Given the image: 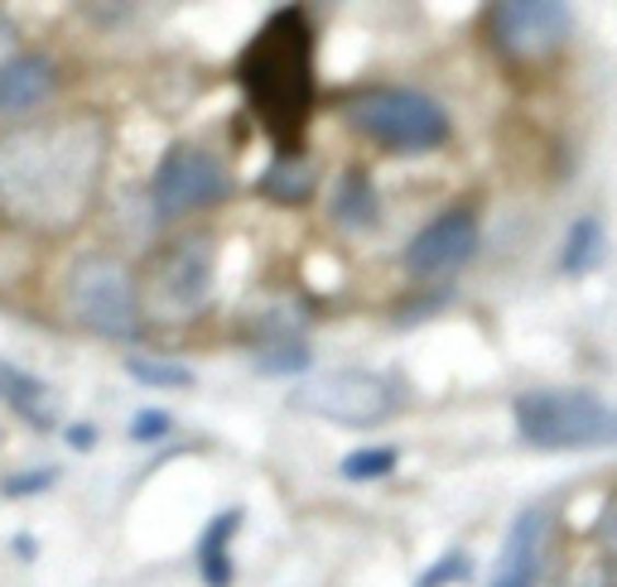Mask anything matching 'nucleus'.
Listing matches in <instances>:
<instances>
[{
  "instance_id": "7ed1b4c3",
  "label": "nucleus",
  "mask_w": 617,
  "mask_h": 587,
  "mask_svg": "<svg viewBox=\"0 0 617 587\" xmlns=\"http://www.w3.org/2000/svg\"><path fill=\"white\" fill-rule=\"evenodd\" d=\"M516 434L530 448H598L617 444V410L594 390H530L516 400Z\"/></svg>"
},
{
  "instance_id": "b1692460",
  "label": "nucleus",
  "mask_w": 617,
  "mask_h": 587,
  "mask_svg": "<svg viewBox=\"0 0 617 587\" xmlns=\"http://www.w3.org/2000/svg\"><path fill=\"white\" fill-rule=\"evenodd\" d=\"M54 468H39V472H20V476H10L5 482V496H34L39 486H54Z\"/></svg>"
},
{
  "instance_id": "f257e3e1",
  "label": "nucleus",
  "mask_w": 617,
  "mask_h": 587,
  "mask_svg": "<svg viewBox=\"0 0 617 587\" xmlns=\"http://www.w3.org/2000/svg\"><path fill=\"white\" fill-rule=\"evenodd\" d=\"M102 174V120L68 116L0 145V203L30 227H72Z\"/></svg>"
},
{
  "instance_id": "423d86ee",
  "label": "nucleus",
  "mask_w": 617,
  "mask_h": 587,
  "mask_svg": "<svg viewBox=\"0 0 617 587\" xmlns=\"http://www.w3.org/2000/svg\"><path fill=\"white\" fill-rule=\"evenodd\" d=\"M64 299H68V313L78 318L88 333L112 337V342L136 337V323H140L136 275L121 261H112V255H82L68 271Z\"/></svg>"
},
{
  "instance_id": "4468645a",
  "label": "nucleus",
  "mask_w": 617,
  "mask_h": 587,
  "mask_svg": "<svg viewBox=\"0 0 617 587\" xmlns=\"http://www.w3.org/2000/svg\"><path fill=\"white\" fill-rule=\"evenodd\" d=\"M241 525V510H222L208 530H203V544H198V564H203V583L208 587H232V534Z\"/></svg>"
},
{
  "instance_id": "393cba45",
  "label": "nucleus",
  "mask_w": 617,
  "mask_h": 587,
  "mask_svg": "<svg viewBox=\"0 0 617 587\" xmlns=\"http://www.w3.org/2000/svg\"><path fill=\"white\" fill-rule=\"evenodd\" d=\"M10 58H20V30L0 15V68H5Z\"/></svg>"
},
{
  "instance_id": "a878e982",
  "label": "nucleus",
  "mask_w": 617,
  "mask_h": 587,
  "mask_svg": "<svg viewBox=\"0 0 617 587\" xmlns=\"http://www.w3.org/2000/svg\"><path fill=\"white\" fill-rule=\"evenodd\" d=\"M92 438H96V434L88 429V424H72V429H68V444H72V448H88Z\"/></svg>"
},
{
  "instance_id": "1a4fd4ad",
  "label": "nucleus",
  "mask_w": 617,
  "mask_h": 587,
  "mask_svg": "<svg viewBox=\"0 0 617 587\" xmlns=\"http://www.w3.org/2000/svg\"><path fill=\"white\" fill-rule=\"evenodd\" d=\"M488 34L512 64H546L570 39V10L550 0H506L488 10Z\"/></svg>"
},
{
  "instance_id": "20e7f679",
  "label": "nucleus",
  "mask_w": 617,
  "mask_h": 587,
  "mask_svg": "<svg viewBox=\"0 0 617 587\" xmlns=\"http://www.w3.org/2000/svg\"><path fill=\"white\" fill-rule=\"evenodd\" d=\"M136 299L140 313H150L155 323H184V318L203 313L213 299V246L203 237H184L155 251L140 271Z\"/></svg>"
},
{
  "instance_id": "aec40b11",
  "label": "nucleus",
  "mask_w": 617,
  "mask_h": 587,
  "mask_svg": "<svg viewBox=\"0 0 617 587\" xmlns=\"http://www.w3.org/2000/svg\"><path fill=\"white\" fill-rule=\"evenodd\" d=\"M256 366H261L265 376H299L309 366V347L299 337H281L271 352H261Z\"/></svg>"
},
{
  "instance_id": "f8f14e48",
  "label": "nucleus",
  "mask_w": 617,
  "mask_h": 587,
  "mask_svg": "<svg viewBox=\"0 0 617 587\" xmlns=\"http://www.w3.org/2000/svg\"><path fill=\"white\" fill-rule=\"evenodd\" d=\"M48 92H54V64L44 54H20L0 68V116L30 112Z\"/></svg>"
},
{
  "instance_id": "ddd939ff",
  "label": "nucleus",
  "mask_w": 617,
  "mask_h": 587,
  "mask_svg": "<svg viewBox=\"0 0 617 587\" xmlns=\"http://www.w3.org/2000/svg\"><path fill=\"white\" fill-rule=\"evenodd\" d=\"M313 188H319V169H313L299 150H295V154H281V159H275V164L261 174V193H265L271 203H281V207L309 203Z\"/></svg>"
},
{
  "instance_id": "6ab92c4d",
  "label": "nucleus",
  "mask_w": 617,
  "mask_h": 587,
  "mask_svg": "<svg viewBox=\"0 0 617 587\" xmlns=\"http://www.w3.org/2000/svg\"><path fill=\"white\" fill-rule=\"evenodd\" d=\"M396 462H401V452L391 444H377V448H357L343 458V476L347 482H377V476H391Z\"/></svg>"
},
{
  "instance_id": "a211bd4d",
  "label": "nucleus",
  "mask_w": 617,
  "mask_h": 587,
  "mask_svg": "<svg viewBox=\"0 0 617 587\" xmlns=\"http://www.w3.org/2000/svg\"><path fill=\"white\" fill-rule=\"evenodd\" d=\"M126 371L136 376L140 385H155V390H188L193 385V371L184 361H164V357H130Z\"/></svg>"
},
{
  "instance_id": "f3484780",
  "label": "nucleus",
  "mask_w": 617,
  "mask_h": 587,
  "mask_svg": "<svg viewBox=\"0 0 617 587\" xmlns=\"http://www.w3.org/2000/svg\"><path fill=\"white\" fill-rule=\"evenodd\" d=\"M0 400H5L10 410H20V414H30L34 424H48L44 414H39V400H44V385L34 381L30 371H15L10 361H0Z\"/></svg>"
},
{
  "instance_id": "f03ea898",
  "label": "nucleus",
  "mask_w": 617,
  "mask_h": 587,
  "mask_svg": "<svg viewBox=\"0 0 617 587\" xmlns=\"http://www.w3.org/2000/svg\"><path fill=\"white\" fill-rule=\"evenodd\" d=\"M241 82L261 126L285 145V154H295L313 116V34L299 10H281L275 20H265V30L241 58Z\"/></svg>"
},
{
  "instance_id": "4be33fe9",
  "label": "nucleus",
  "mask_w": 617,
  "mask_h": 587,
  "mask_svg": "<svg viewBox=\"0 0 617 587\" xmlns=\"http://www.w3.org/2000/svg\"><path fill=\"white\" fill-rule=\"evenodd\" d=\"M174 429V419H169L164 410H140L136 419H130V438H140V444H150V438H164Z\"/></svg>"
},
{
  "instance_id": "9b49d317",
  "label": "nucleus",
  "mask_w": 617,
  "mask_h": 587,
  "mask_svg": "<svg viewBox=\"0 0 617 587\" xmlns=\"http://www.w3.org/2000/svg\"><path fill=\"white\" fill-rule=\"evenodd\" d=\"M540 544H546V510L530 506L522 510V520L512 525L488 587H536V568H540Z\"/></svg>"
},
{
  "instance_id": "412c9836",
  "label": "nucleus",
  "mask_w": 617,
  "mask_h": 587,
  "mask_svg": "<svg viewBox=\"0 0 617 587\" xmlns=\"http://www.w3.org/2000/svg\"><path fill=\"white\" fill-rule=\"evenodd\" d=\"M468 554H449V559H439V564H434L425 578H420L415 587H449V583H468Z\"/></svg>"
},
{
  "instance_id": "5701e85b",
  "label": "nucleus",
  "mask_w": 617,
  "mask_h": 587,
  "mask_svg": "<svg viewBox=\"0 0 617 587\" xmlns=\"http://www.w3.org/2000/svg\"><path fill=\"white\" fill-rule=\"evenodd\" d=\"M594 534H598V549H603V554H608V559H617V492H613L608 500H603Z\"/></svg>"
},
{
  "instance_id": "9d476101",
  "label": "nucleus",
  "mask_w": 617,
  "mask_h": 587,
  "mask_svg": "<svg viewBox=\"0 0 617 587\" xmlns=\"http://www.w3.org/2000/svg\"><path fill=\"white\" fill-rule=\"evenodd\" d=\"M478 251V217L473 212H444L405 246V271L415 279H444L464 271Z\"/></svg>"
},
{
  "instance_id": "2eb2a0df",
  "label": "nucleus",
  "mask_w": 617,
  "mask_h": 587,
  "mask_svg": "<svg viewBox=\"0 0 617 587\" xmlns=\"http://www.w3.org/2000/svg\"><path fill=\"white\" fill-rule=\"evenodd\" d=\"M598 255H603L598 217H579V222L570 227V237H564V246H560V271L564 275H589L598 265Z\"/></svg>"
},
{
  "instance_id": "39448f33",
  "label": "nucleus",
  "mask_w": 617,
  "mask_h": 587,
  "mask_svg": "<svg viewBox=\"0 0 617 587\" xmlns=\"http://www.w3.org/2000/svg\"><path fill=\"white\" fill-rule=\"evenodd\" d=\"M347 126L357 130V136L386 145V150H434V145H444L449 136V116H444V106L434 102L425 92H410V88H372L353 96V102L343 106Z\"/></svg>"
},
{
  "instance_id": "6e6552de",
  "label": "nucleus",
  "mask_w": 617,
  "mask_h": 587,
  "mask_svg": "<svg viewBox=\"0 0 617 587\" xmlns=\"http://www.w3.org/2000/svg\"><path fill=\"white\" fill-rule=\"evenodd\" d=\"M227 193H232V174H227L222 154L208 150V145H174L150 179V198L160 222H174V217H188L208 203H222Z\"/></svg>"
},
{
  "instance_id": "0eeeda50",
  "label": "nucleus",
  "mask_w": 617,
  "mask_h": 587,
  "mask_svg": "<svg viewBox=\"0 0 617 587\" xmlns=\"http://www.w3.org/2000/svg\"><path fill=\"white\" fill-rule=\"evenodd\" d=\"M289 405L299 414H313V419L347 424V429H372V424L396 414L401 390L386 381V376H372V371H329V376L299 381L289 390Z\"/></svg>"
},
{
  "instance_id": "dca6fc26",
  "label": "nucleus",
  "mask_w": 617,
  "mask_h": 587,
  "mask_svg": "<svg viewBox=\"0 0 617 587\" xmlns=\"http://www.w3.org/2000/svg\"><path fill=\"white\" fill-rule=\"evenodd\" d=\"M333 212H338V222H347V227H377V193H372V179L347 174L333 193Z\"/></svg>"
}]
</instances>
